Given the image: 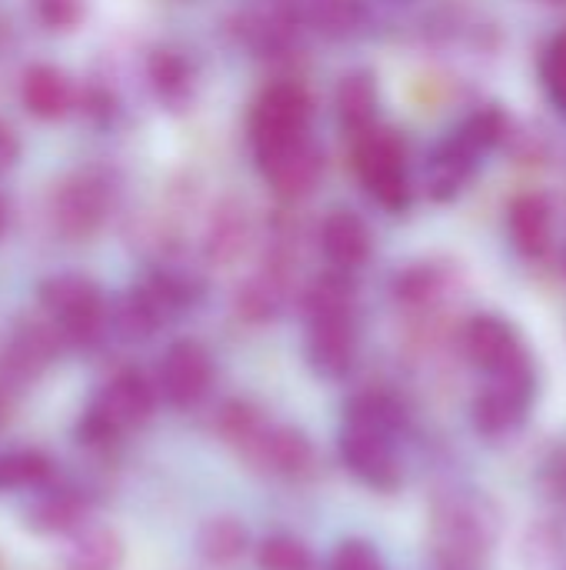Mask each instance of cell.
<instances>
[{
  "label": "cell",
  "instance_id": "15",
  "mask_svg": "<svg viewBox=\"0 0 566 570\" xmlns=\"http://www.w3.org/2000/svg\"><path fill=\"white\" fill-rule=\"evenodd\" d=\"M480 164V154L457 134H450L437 154L430 157V167H427V187H430V197L434 200H450L464 190V184L470 180L474 167Z\"/></svg>",
  "mask_w": 566,
  "mask_h": 570
},
{
  "label": "cell",
  "instance_id": "27",
  "mask_svg": "<svg viewBox=\"0 0 566 570\" xmlns=\"http://www.w3.org/2000/svg\"><path fill=\"white\" fill-rule=\"evenodd\" d=\"M307 317H340V314H354V284L347 277V271H334L324 274L310 284L307 297H304Z\"/></svg>",
  "mask_w": 566,
  "mask_h": 570
},
{
  "label": "cell",
  "instance_id": "18",
  "mask_svg": "<svg viewBox=\"0 0 566 570\" xmlns=\"http://www.w3.org/2000/svg\"><path fill=\"white\" fill-rule=\"evenodd\" d=\"M214 428H217V434H220L234 451H240L244 461H254V454H257L264 434L270 431V421L264 417V411H260L254 401L234 397V401H224V404L217 407Z\"/></svg>",
  "mask_w": 566,
  "mask_h": 570
},
{
  "label": "cell",
  "instance_id": "23",
  "mask_svg": "<svg viewBox=\"0 0 566 570\" xmlns=\"http://www.w3.org/2000/svg\"><path fill=\"white\" fill-rule=\"evenodd\" d=\"M337 114L340 124L354 134H364L377 120V83L367 70H354L337 87Z\"/></svg>",
  "mask_w": 566,
  "mask_h": 570
},
{
  "label": "cell",
  "instance_id": "2",
  "mask_svg": "<svg viewBox=\"0 0 566 570\" xmlns=\"http://www.w3.org/2000/svg\"><path fill=\"white\" fill-rule=\"evenodd\" d=\"M157 407V387L140 371H120L110 377L100 394L93 397L90 411L83 414L77 434L87 448L113 444L123 431L140 428Z\"/></svg>",
  "mask_w": 566,
  "mask_h": 570
},
{
  "label": "cell",
  "instance_id": "32",
  "mask_svg": "<svg viewBox=\"0 0 566 570\" xmlns=\"http://www.w3.org/2000/svg\"><path fill=\"white\" fill-rule=\"evenodd\" d=\"M150 73H153V83L160 87V94L163 97H177V94H183L187 90V67H183V60L180 57H173V53H157L153 57V63H150Z\"/></svg>",
  "mask_w": 566,
  "mask_h": 570
},
{
  "label": "cell",
  "instance_id": "20",
  "mask_svg": "<svg viewBox=\"0 0 566 570\" xmlns=\"http://www.w3.org/2000/svg\"><path fill=\"white\" fill-rule=\"evenodd\" d=\"M20 97H23V107H27L33 117L53 120V117L67 114L73 94H70V80H67L57 67L37 63V67H30V70L23 73Z\"/></svg>",
  "mask_w": 566,
  "mask_h": 570
},
{
  "label": "cell",
  "instance_id": "33",
  "mask_svg": "<svg viewBox=\"0 0 566 570\" xmlns=\"http://www.w3.org/2000/svg\"><path fill=\"white\" fill-rule=\"evenodd\" d=\"M330 570H384V561H380L374 544H367V541H344L334 551V558H330Z\"/></svg>",
  "mask_w": 566,
  "mask_h": 570
},
{
  "label": "cell",
  "instance_id": "22",
  "mask_svg": "<svg viewBox=\"0 0 566 570\" xmlns=\"http://www.w3.org/2000/svg\"><path fill=\"white\" fill-rule=\"evenodd\" d=\"M250 247V220L240 204H224L207 230V257L214 264H237Z\"/></svg>",
  "mask_w": 566,
  "mask_h": 570
},
{
  "label": "cell",
  "instance_id": "6",
  "mask_svg": "<svg viewBox=\"0 0 566 570\" xmlns=\"http://www.w3.org/2000/svg\"><path fill=\"white\" fill-rule=\"evenodd\" d=\"M310 124V97L297 83H274L264 90V97L254 107L250 117V140L254 154H267L274 147H284L297 137H307Z\"/></svg>",
  "mask_w": 566,
  "mask_h": 570
},
{
  "label": "cell",
  "instance_id": "7",
  "mask_svg": "<svg viewBox=\"0 0 566 570\" xmlns=\"http://www.w3.org/2000/svg\"><path fill=\"white\" fill-rule=\"evenodd\" d=\"M460 341H464L467 361L477 371H484L487 377L510 374V371H520V367L534 364L524 337L500 314H477V317H470L464 334H460Z\"/></svg>",
  "mask_w": 566,
  "mask_h": 570
},
{
  "label": "cell",
  "instance_id": "8",
  "mask_svg": "<svg viewBox=\"0 0 566 570\" xmlns=\"http://www.w3.org/2000/svg\"><path fill=\"white\" fill-rule=\"evenodd\" d=\"M340 461L360 484H367L374 491H397L404 481L394 434H384V431H374L364 424H344Z\"/></svg>",
  "mask_w": 566,
  "mask_h": 570
},
{
  "label": "cell",
  "instance_id": "17",
  "mask_svg": "<svg viewBox=\"0 0 566 570\" xmlns=\"http://www.w3.org/2000/svg\"><path fill=\"white\" fill-rule=\"evenodd\" d=\"M247 551H250V531L234 514L207 518L197 531V554L210 568H234L247 558Z\"/></svg>",
  "mask_w": 566,
  "mask_h": 570
},
{
  "label": "cell",
  "instance_id": "24",
  "mask_svg": "<svg viewBox=\"0 0 566 570\" xmlns=\"http://www.w3.org/2000/svg\"><path fill=\"white\" fill-rule=\"evenodd\" d=\"M297 17L324 37H350L364 27L360 0H297Z\"/></svg>",
  "mask_w": 566,
  "mask_h": 570
},
{
  "label": "cell",
  "instance_id": "34",
  "mask_svg": "<svg viewBox=\"0 0 566 570\" xmlns=\"http://www.w3.org/2000/svg\"><path fill=\"white\" fill-rule=\"evenodd\" d=\"M544 484L550 488L554 498L566 501V444L564 448H557V451L547 458V464H544Z\"/></svg>",
  "mask_w": 566,
  "mask_h": 570
},
{
  "label": "cell",
  "instance_id": "21",
  "mask_svg": "<svg viewBox=\"0 0 566 570\" xmlns=\"http://www.w3.org/2000/svg\"><path fill=\"white\" fill-rule=\"evenodd\" d=\"M23 518L37 534H73L87 518V504L73 491H47L27 508Z\"/></svg>",
  "mask_w": 566,
  "mask_h": 570
},
{
  "label": "cell",
  "instance_id": "12",
  "mask_svg": "<svg viewBox=\"0 0 566 570\" xmlns=\"http://www.w3.org/2000/svg\"><path fill=\"white\" fill-rule=\"evenodd\" d=\"M320 250L337 271H357L370 261L374 237L364 217L354 210H330L327 220L320 224Z\"/></svg>",
  "mask_w": 566,
  "mask_h": 570
},
{
  "label": "cell",
  "instance_id": "19",
  "mask_svg": "<svg viewBox=\"0 0 566 570\" xmlns=\"http://www.w3.org/2000/svg\"><path fill=\"white\" fill-rule=\"evenodd\" d=\"M123 541L113 528L80 524L67 548V570H120L123 568Z\"/></svg>",
  "mask_w": 566,
  "mask_h": 570
},
{
  "label": "cell",
  "instance_id": "3",
  "mask_svg": "<svg viewBox=\"0 0 566 570\" xmlns=\"http://www.w3.org/2000/svg\"><path fill=\"white\" fill-rule=\"evenodd\" d=\"M354 167L367 187V194L384 210H407L410 207V177H407V147L394 130L367 127L357 134Z\"/></svg>",
  "mask_w": 566,
  "mask_h": 570
},
{
  "label": "cell",
  "instance_id": "10",
  "mask_svg": "<svg viewBox=\"0 0 566 570\" xmlns=\"http://www.w3.org/2000/svg\"><path fill=\"white\" fill-rule=\"evenodd\" d=\"M214 381V361L197 341H177L167 347L160 371H157V391L173 407H193Z\"/></svg>",
  "mask_w": 566,
  "mask_h": 570
},
{
  "label": "cell",
  "instance_id": "13",
  "mask_svg": "<svg viewBox=\"0 0 566 570\" xmlns=\"http://www.w3.org/2000/svg\"><path fill=\"white\" fill-rule=\"evenodd\" d=\"M507 230H510V240H514L520 257L540 261L550 250V240H554V204H550V197L534 194V190L520 194L510 204Z\"/></svg>",
  "mask_w": 566,
  "mask_h": 570
},
{
  "label": "cell",
  "instance_id": "38",
  "mask_svg": "<svg viewBox=\"0 0 566 570\" xmlns=\"http://www.w3.org/2000/svg\"><path fill=\"white\" fill-rule=\"evenodd\" d=\"M564 267H566V254H564Z\"/></svg>",
  "mask_w": 566,
  "mask_h": 570
},
{
  "label": "cell",
  "instance_id": "28",
  "mask_svg": "<svg viewBox=\"0 0 566 570\" xmlns=\"http://www.w3.org/2000/svg\"><path fill=\"white\" fill-rule=\"evenodd\" d=\"M280 297H284V284H280V274L274 271V274L254 277L250 284L240 287V294H237V311H240L247 321L260 324V321H267V317L277 314Z\"/></svg>",
  "mask_w": 566,
  "mask_h": 570
},
{
  "label": "cell",
  "instance_id": "35",
  "mask_svg": "<svg viewBox=\"0 0 566 570\" xmlns=\"http://www.w3.org/2000/svg\"><path fill=\"white\" fill-rule=\"evenodd\" d=\"M77 10L80 3L77 0H40V17L50 23V27H67L77 20Z\"/></svg>",
  "mask_w": 566,
  "mask_h": 570
},
{
  "label": "cell",
  "instance_id": "11",
  "mask_svg": "<svg viewBox=\"0 0 566 570\" xmlns=\"http://www.w3.org/2000/svg\"><path fill=\"white\" fill-rule=\"evenodd\" d=\"M307 361L320 377L340 381L354 371L357 361V324L354 314L314 317L307 334Z\"/></svg>",
  "mask_w": 566,
  "mask_h": 570
},
{
  "label": "cell",
  "instance_id": "39",
  "mask_svg": "<svg viewBox=\"0 0 566 570\" xmlns=\"http://www.w3.org/2000/svg\"><path fill=\"white\" fill-rule=\"evenodd\" d=\"M557 3H564V0H557Z\"/></svg>",
  "mask_w": 566,
  "mask_h": 570
},
{
  "label": "cell",
  "instance_id": "37",
  "mask_svg": "<svg viewBox=\"0 0 566 570\" xmlns=\"http://www.w3.org/2000/svg\"><path fill=\"white\" fill-rule=\"evenodd\" d=\"M3 224H7V207H3V200H0V230H3Z\"/></svg>",
  "mask_w": 566,
  "mask_h": 570
},
{
  "label": "cell",
  "instance_id": "9",
  "mask_svg": "<svg viewBox=\"0 0 566 570\" xmlns=\"http://www.w3.org/2000/svg\"><path fill=\"white\" fill-rule=\"evenodd\" d=\"M257 164H260V170H264V177L277 197L297 200L317 187V180L324 174V150L310 137H297L284 147L260 154Z\"/></svg>",
  "mask_w": 566,
  "mask_h": 570
},
{
  "label": "cell",
  "instance_id": "16",
  "mask_svg": "<svg viewBox=\"0 0 566 570\" xmlns=\"http://www.w3.org/2000/svg\"><path fill=\"white\" fill-rule=\"evenodd\" d=\"M103 214V194L93 180L77 177L53 194V220L67 237H83Z\"/></svg>",
  "mask_w": 566,
  "mask_h": 570
},
{
  "label": "cell",
  "instance_id": "14",
  "mask_svg": "<svg viewBox=\"0 0 566 570\" xmlns=\"http://www.w3.org/2000/svg\"><path fill=\"white\" fill-rule=\"evenodd\" d=\"M317 451L314 441L290 424H270V431L264 434L257 454H254V468L270 471V474H284V478H300L314 468Z\"/></svg>",
  "mask_w": 566,
  "mask_h": 570
},
{
  "label": "cell",
  "instance_id": "36",
  "mask_svg": "<svg viewBox=\"0 0 566 570\" xmlns=\"http://www.w3.org/2000/svg\"><path fill=\"white\" fill-rule=\"evenodd\" d=\"M17 137H13V130L7 127V124H0V174L17 160Z\"/></svg>",
  "mask_w": 566,
  "mask_h": 570
},
{
  "label": "cell",
  "instance_id": "5",
  "mask_svg": "<svg viewBox=\"0 0 566 570\" xmlns=\"http://www.w3.org/2000/svg\"><path fill=\"white\" fill-rule=\"evenodd\" d=\"M40 304L63 337L90 341L103 327V297L87 277L57 274V277L43 281Z\"/></svg>",
  "mask_w": 566,
  "mask_h": 570
},
{
  "label": "cell",
  "instance_id": "26",
  "mask_svg": "<svg viewBox=\"0 0 566 570\" xmlns=\"http://www.w3.org/2000/svg\"><path fill=\"white\" fill-rule=\"evenodd\" d=\"M53 474V464L43 451L20 448L0 454V491H33L43 488Z\"/></svg>",
  "mask_w": 566,
  "mask_h": 570
},
{
  "label": "cell",
  "instance_id": "1",
  "mask_svg": "<svg viewBox=\"0 0 566 570\" xmlns=\"http://www.w3.org/2000/svg\"><path fill=\"white\" fill-rule=\"evenodd\" d=\"M497 538V508L474 488L440 491L434 501V551L444 570H480Z\"/></svg>",
  "mask_w": 566,
  "mask_h": 570
},
{
  "label": "cell",
  "instance_id": "30",
  "mask_svg": "<svg viewBox=\"0 0 566 570\" xmlns=\"http://www.w3.org/2000/svg\"><path fill=\"white\" fill-rule=\"evenodd\" d=\"M440 287H444L440 271H434V267H427V264L407 267V271L397 277V284H394L397 301L407 304V307H427V304H434V301L440 297Z\"/></svg>",
  "mask_w": 566,
  "mask_h": 570
},
{
  "label": "cell",
  "instance_id": "25",
  "mask_svg": "<svg viewBox=\"0 0 566 570\" xmlns=\"http://www.w3.org/2000/svg\"><path fill=\"white\" fill-rule=\"evenodd\" d=\"M347 424H364L397 438V431L407 424V411L390 391H364L347 404Z\"/></svg>",
  "mask_w": 566,
  "mask_h": 570
},
{
  "label": "cell",
  "instance_id": "4",
  "mask_svg": "<svg viewBox=\"0 0 566 570\" xmlns=\"http://www.w3.org/2000/svg\"><path fill=\"white\" fill-rule=\"evenodd\" d=\"M534 397H537V371H534V364L520 367V371H510V374L487 377L484 391L474 397L470 421H474L477 434H484V438H507L527 421V411H530Z\"/></svg>",
  "mask_w": 566,
  "mask_h": 570
},
{
  "label": "cell",
  "instance_id": "31",
  "mask_svg": "<svg viewBox=\"0 0 566 570\" xmlns=\"http://www.w3.org/2000/svg\"><path fill=\"white\" fill-rule=\"evenodd\" d=\"M540 80H544L550 104L566 117V30H560L547 43V50L540 57Z\"/></svg>",
  "mask_w": 566,
  "mask_h": 570
},
{
  "label": "cell",
  "instance_id": "29",
  "mask_svg": "<svg viewBox=\"0 0 566 570\" xmlns=\"http://www.w3.org/2000/svg\"><path fill=\"white\" fill-rule=\"evenodd\" d=\"M257 570H314V554L300 538L274 534L257 548Z\"/></svg>",
  "mask_w": 566,
  "mask_h": 570
}]
</instances>
